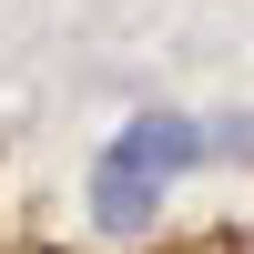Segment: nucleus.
<instances>
[{
  "label": "nucleus",
  "instance_id": "2",
  "mask_svg": "<svg viewBox=\"0 0 254 254\" xmlns=\"http://www.w3.org/2000/svg\"><path fill=\"white\" fill-rule=\"evenodd\" d=\"M203 153H244L254 163V122H203Z\"/></svg>",
  "mask_w": 254,
  "mask_h": 254
},
{
  "label": "nucleus",
  "instance_id": "1",
  "mask_svg": "<svg viewBox=\"0 0 254 254\" xmlns=\"http://www.w3.org/2000/svg\"><path fill=\"white\" fill-rule=\"evenodd\" d=\"M193 163H203V122H183V112L122 122V132L102 142V163H92V224H102L112 244L153 234V224H163V183L193 173Z\"/></svg>",
  "mask_w": 254,
  "mask_h": 254
}]
</instances>
